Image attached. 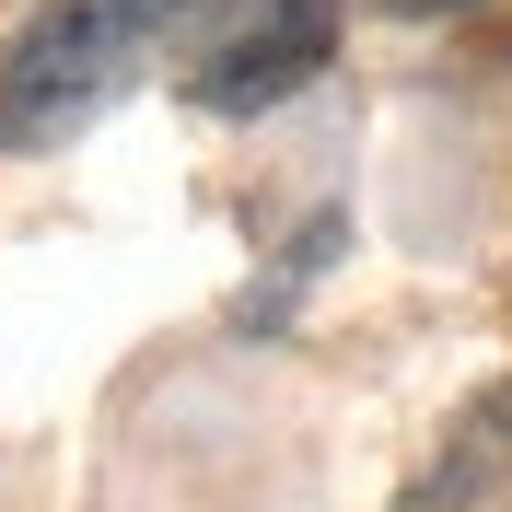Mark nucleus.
<instances>
[{
	"label": "nucleus",
	"instance_id": "1",
	"mask_svg": "<svg viewBox=\"0 0 512 512\" xmlns=\"http://www.w3.org/2000/svg\"><path fill=\"white\" fill-rule=\"evenodd\" d=\"M187 0H47L12 47H0V152H47L70 128H94L105 105L152 70Z\"/></svg>",
	"mask_w": 512,
	"mask_h": 512
},
{
	"label": "nucleus",
	"instance_id": "2",
	"mask_svg": "<svg viewBox=\"0 0 512 512\" xmlns=\"http://www.w3.org/2000/svg\"><path fill=\"white\" fill-rule=\"evenodd\" d=\"M338 59V0H198L187 24V105L256 117V105L303 94Z\"/></svg>",
	"mask_w": 512,
	"mask_h": 512
},
{
	"label": "nucleus",
	"instance_id": "3",
	"mask_svg": "<svg viewBox=\"0 0 512 512\" xmlns=\"http://www.w3.org/2000/svg\"><path fill=\"white\" fill-rule=\"evenodd\" d=\"M396 512H512V373L454 408V431L419 454V478L396 489Z\"/></svg>",
	"mask_w": 512,
	"mask_h": 512
},
{
	"label": "nucleus",
	"instance_id": "4",
	"mask_svg": "<svg viewBox=\"0 0 512 512\" xmlns=\"http://www.w3.org/2000/svg\"><path fill=\"white\" fill-rule=\"evenodd\" d=\"M384 12H466V0H384Z\"/></svg>",
	"mask_w": 512,
	"mask_h": 512
}]
</instances>
